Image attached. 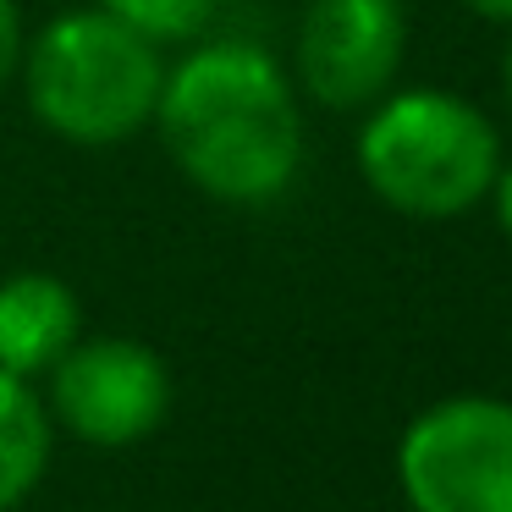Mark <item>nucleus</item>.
I'll list each match as a JSON object with an SVG mask.
<instances>
[{"label":"nucleus","instance_id":"9b49d317","mask_svg":"<svg viewBox=\"0 0 512 512\" xmlns=\"http://www.w3.org/2000/svg\"><path fill=\"white\" fill-rule=\"evenodd\" d=\"M496 215H501V226H507V237H512V166L507 171H496Z\"/></svg>","mask_w":512,"mask_h":512},{"label":"nucleus","instance_id":"423d86ee","mask_svg":"<svg viewBox=\"0 0 512 512\" xmlns=\"http://www.w3.org/2000/svg\"><path fill=\"white\" fill-rule=\"evenodd\" d=\"M402 23L397 0H314L298 34V72L303 89L331 111L369 105L402 61Z\"/></svg>","mask_w":512,"mask_h":512},{"label":"nucleus","instance_id":"f8f14e48","mask_svg":"<svg viewBox=\"0 0 512 512\" xmlns=\"http://www.w3.org/2000/svg\"><path fill=\"white\" fill-rule=\"evenodd\" d=\"M479 17H490V23H512V0H468Z\"/></svg>","mask_w":512,"mask_h":512},{"label":"nucleus","instance_id":"ddd939ff","mask_svg":"<svg viewBox=\"0 0 512 512\" xmlns=\"http://www.w3.org/2000/svg\"><path fill=\"white\" fill-rule=\"evenodd\" d=\"M507 100H512V56H507Z\"/></svg>","mask_w":512,"mask_h":512},{"label":"nucleus","instance_id":"20e7f679","mask_svg":"<svg viewBox=\"0 0 512 512\" xmlns=\"http://www.w3.org/2000/svg\"><path fill=\"white\" fill-rule=\"evenodd\" d=\"M397 479L413 512H512V402L446 397L408 424Z\"/></svg>","mask_w":512,"mask_h":512},{"label":"nucleus","instance_id":"f03ea898","mask_svg":"<svg viewBox=\"0 0 512 512\" xmlns=\"http://www.w3.org/2000/svg\"><path fill=\"white\" fill-rule=\"evenodd\" d=\"M358 171L391 210L446 221L490 193L501 144L479 105L441 89H408L380 105L358 133Z\"/></svg>","mask_w":512,"mask_h":512},{"label":"nucleus","instance_id":"f257e3e1","mask_svg":"<svg viewBox=\"0 0 512 512\" xmlns=\"http://www.w3.org/2000/svg\"><path fill=\"white\" fill-rule=\"evenodd\" d=\"M171 160L221 204H270L303 160V116L276 61L254 45H204L160 83Z\"/></svg>","mask_w":512,"mask_h":512},{"label":"nucleus","instance_id":"39448f33","mask_svg":"<svg viewBox=\"0 0 512 512\" xmlns=\"http://www.w3.org/2000/svg\"><path fill=\"white\" fill-rule=\"evenodd\" d=\"M171 375L133 336L72 342L56 358V419L89 446H133L166 419Z\"/></svg>","mask_w":512,"mask_h":512},{"label":"nucleus","instance_id":"9d476101","mask_svg":"<svg viewBox=\"0 0 512 512\" xmlns=\"http://www.w3.org/2000/svg\"><path fill=\"white\" fill-rule=\"evenodd\" d=\"M17 56H23V28H17V0H0V89L12 83Z\"/></svg>","mask_w":512,"mask_h":512},{"label":"nucleus","instance_id":"7ed1b4c3","mask_svg":"<svg viewBox=\"0 0 512 512\" xmlns=\"http://www.w3.org/2000/svg\"><path fill=\"white\" fill-rule=\"evenodd\" d=\"M155 45L111 12H67L28 50V105L67 144H122L155 116Z\"/></svg>","mask_w":512,"mask_h":512},{"label":"nucleus","instance_id":"6e6552de","mask_svg":"<svg viewBox=\"0 0 512 512\" xmlns=\"http://www.w3.org/2000/svg\"><path fill=\"white\" fill-rule=\"evenodd\" d=\"M50 463V413L23 375L0 369V512H12L45 479Z\"/></svg>","mask_w":512,"mask_h":512},{"label":"nucleus","instance_id":"0eeeda50","mask_svg":"<svg viewBox=\"0 0 512 512\" xmlns=\"http://www.w3.org/2000/svg\"><path fill=\"white\" fill-rule=\"evenodd\" d=\"M78 342V298L67 281L23 270L0 281V369L39 375Z\"/></svg>","mask_w":512,"mask_h":512},{"label":"nucleus","instance_id":"1a4fd4ad","mask_svg":"<svg viewBox=\"0 0 512 512\" xmlns=\"http://www.w3.org/2000/svg\"><path fill=\"white\" fill-rule=\"evenodd\" d=\"M215 0H105V12L116 23H127L138 39L149 45H166V39H188L210 23Z\"/></svg>","mask_w":512,"mask_h":512}]
</instances>
